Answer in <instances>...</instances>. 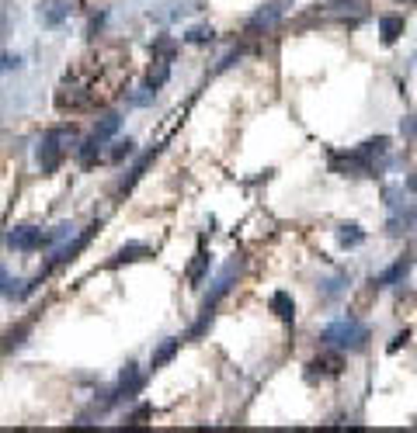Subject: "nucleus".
<instances>
[{"label":"nucleus","mask_w":417,"mask_h":433,"mask_svg":"<svg viewBox=\"0 0 417 433\" xmlns=\"http://www.w3.org/2000/svg\"><path fill=\"white\" fill-rule=\"evenodd\" d=\"M77 0H38V21L45 28H59L70 14H73Z\"/></svg>","instance_id":"5"},{"label":"nucleus","mask_w":417,"mask_h":433,"mask_svg":"<svg viewBox=\"0 0 417 433\" xmlns=\"http://www.w3.org/2000/svg\"><path fill=\"white\" fill-rule=\"evenodd\" d=\"M400 194H404L400 187H390V191H386V205H390V208H397V205H400Z\"/></svg>","instance_id":"31"},{"label":"nucleus","mask_w":417,"mask_h":433,"mask_svg":"<svg viewBox=\"0 0 417 433\" xmlns=\"http://www.w3.org/2000/svg\"><path fill=\"white\" fill-rule=\"evenodd\" d=\"M337 243H341L344 250L362 247V243H365V229H362V226H355V222H344V226H337Z\"/></svg>","instance_id":"16"},{"label":"nucleus","mask_w":417,"mask_h":433,"mask_svg":"<svg viewBox=\"0 0 417 433\" xmlns=\"http://www.w3.org/2000/svg\"><path fill=\"white\" fill-rule=\"evenodd\" d=\"M208 267H212V254H208L206 247H199V254H195L192 267H188V284H192V288L202 284V277L208 274Z\"/></svg>","instance_id":"14"},{"label":"nucleus","mask_w":417,"mask_h":433,"mask_svg":"<svg viewBox=\"0 0 417 433\" xmlns=\"http://www.w3.org/2000/svg\"><path fill=\"white\" fill-rule=\"evenodd\" d=\"M84 104H87L84 90H77V87H59V90H56V108H59V111H77V108H84Z\"/></svg>","instance_id":"12"},{"label":"nucleus","mask_w":417,"mask_h":433,"mask_svg":"<svg viewBox=\"0 0 417 433\" xmlns=\"http://www.w3.org/2000/svg\"><path fill=\"white\" fill-rule=\"evenodd\" d=\"M146 257H150V247H146V243H129V247H122V250L111 257V267L136 263V260H146Z\"/></svg>","instance_id":"19"},{"label":"nucleus","mask_w":417,"mask_h":433,"mask_svg":"<svg viewBox=\"0 0 417 433\" xmlns=\"http://www.w3.org/2000/svg\"><path fill=\"white\" fill-rule=\"evenodd\" d=\"M167 80H171V59H153V66H150V73H146V87L160 90Z\"/></svg>","instance_id":"20"},{"label":"nucleus","mask_w":417,"mask_h":433,"mask_svg":"<svg viewBox=\"0 0 417 433\" xmlns=\"http://www.w3.org/2000/svg\"><path fill=\"white\" fill-rule=\"evenodd\" d=\"M330 170L341 173V177H376L379 173L358 149H351V153H330Z\"/></svg>","instance_id":"4"},{"label":"nucleus","mask_w":417,"mask_h":433,"mask_svg":"<svg viewBox=\"0 0 417 433\" xmlns=\"http://www.w3.org/2000/svg\"><path fill=\"white\" fill-rule=\"evenodd\" d=\"M132 153H136V142H132V139H118V142L111 146L108 160H111V163H122V160H129Z\"/></svg>","instance_id":"26"},{"label":"nucleus","mask_w":417,"mask_h":433,"mask_svg":"<svg viewBox=\"0 0 417 433\" xmlns=\"http://www.w3.org/2000/svg\"><path fill=\"white\" fill-rule=\"evenodd\" d=\"M153 156H157V146H153V149H146V153L136 160V167L129 170V177H122V180H118V191H129V187H132V184H136L143 173H146V167L153 163Z\"/></svg>","instance_id":"18"},{"label":"nucleus","mask_w":417,"mask_h":433,"mask_svg":"<svg viewBox=\"0 0 417 433\" xmlns=\"http://www.w3.org/2000/svg\"><path fill=\"white\" fill-rule=\"evenodd\" d=\"M271 312H275L282 323H292V319H296V302L289 298V291H275V295H271Z\"/></svg>","instance_id":"17"},{"label":"nucleus","mask_w":417,"mask_h":433,"mask_svg":"<svg viewBox=\"0 0 417 433\" xmlns=\"http://www.w3.org/2000/svg\"><path fill=\"white\" fill-rule=\"evenodd\" d=\"M411 267H414V257H400L397 263H390L383 274H376V277H372V288H376V291H383V288H393V284H400V281L411 274Z\"/></svg>","instance_id":"8"},{"label":"nucleus","mask_w":417,"mask_h":433,"mask_svg":"<svg viewBox=\"0 0 417 433\" xmlns=\"http://www.w3.org/2000/svg\"><path fill=\"white\" fill-rule=\"evenodd\" d=\"M7 288H10V277H7V270L0 267V295H7Z\"/></svg>","instance_id":"32"},{"label":"nucleus","mask_w":417,"mask_h":433,"mask_svg":"<svg viewBox=\"0 0 417 433\" xmlns=\"http://www.w3.org/2000/svg\"><path fill=\"white\" fill-rule=\"evenodd\" d=\"M174 49H178V45H174V38H171V35H160V38L153 42V59H171V56H174Z\"/></svg>","instance_id":"27"},{"label":"nucleus","mask_w":417,"mask_h":433,"mask_svg":"<svg viewBox=\"0 0 417 433\" xmlns=\"http://www.w3.org/2000/svg\"><path fill=\"white\" fill-rule=\"evenodd\" d=\"M236 274H240V260H229L222 270H219V277L212 281V291L206 295V302H202V316H199V323H195V330H192V337H199L202 330L208 326V319H212V312H215V305L222 302V295L233 288V281H236Z\"/></svg>","instance_id":"2"},{"label":"nucleus","mask_w":417,"mask_h":433,"mask_svg":"<svg viewBox=\"0 0 417 433\" xmlns=\"http://www.w3.org/2000/svg\"><path fill=\"white\" fill-rule=\"evenodd\" d=\"M407 191H411V194H417V170L407 177Z\"/></svg>","instance_id":"34"},{"label":"nucleus","mask_w":417,"mask_h":433,"mask_svg":"<svg viewBox=\"0 0 417 433\" xmlns=\"http://www.w3.org/2000/svg\"><path fill=\"white\" fill-rule=\"evenodd\" d=\"M320 340L327 346H337V350L355 353V350H365V344H369V326L358 323L355 316H344V319H334L330 326H323Z\"/></svg>","instance_id":"1"},{"label":"nucleus","mask_w":417,"mask_h":433,"mask_svg":"<svg viewBox=\"0 0 417 433\" xmlns=\"http://www.w3.org/2000/svg\"><path fill=\"white\" fill-rule=\"evenodd\" d=\"M98 229H101V222H94L91 229H84V233H80V236H77L73 243H66V247H59V250H56V257H52V263H49V267H63V263H70V260H77V254H80V250H84V247L91 243V236H94Z\"/></svg>","instance_id":"9"},{"label":"nucleus","mask_w":417,"mask_h":433,"mask_svg":"<svg viewBox=\"0 0 417 433\" xmlns=\"http://www.w3.org/2000/svg\"><path fill=\"white\" fill-rule=\"evenodd\" d=\"M414 222H417V208H414V205H411V208H400V205H397V208H393V215H390V222H386V233H390V236H400V233H407Z\"/></svg>","instance_id":"10"},{"label":"nucleus","mask_w":417,"mask_h":433,"mask_svg":"<svg viewBox=\"0 0 417 433\" xmlns=\"http://www.w3.org/2000/svg\"><path fill=\"white\" fill-rule=\"evenodd\" d=\"M101 139H94V135H91V139H84V142H80V146H77V160H80V163H84V167H94V163H98V156H101Z\"/></svg>","instance_id":"21"},{"label":"nucleus","mask_w":417,"mask_h":433,"mask_svg":"<svg viewBox=\"0 0 417 433\" xmlns=\"http://www.w3.org/2000/svg\"><path fill=\"white\" fill-rule=\"evenodd\" d=\"M400 132H404V139L417 142V115H411V118H404V122H400Z\"/></svg>","instance_id":"29"},{"label":"nucleus","mask_w":417,"mask_h":433,"mask_svg":"<svg viewBox=\"0 0 417 433\" xmlns=\"http://www.w3.org/2000/svg\"><path fill=\"white\" fill-rule=\"evenodd\" d=\"M400 344H407V330H404V333H397V337H393V344H390V350H400Z\"/></svg>","instance_id":"33"},{"label":"nucleus","mask_w":417,"mask_h":433,"mask_svg":"<svg viewBox=\"0 0 417 433\" xmlns=\"http://www.w3.org/2000/svg\"><path fill=\"white\" fill-rule=\"evenodd\" d=\"M118 125H122V118H118V115H115V111H111V115H104L101 122H98V125H94V132H91V135H94V139H111V135H115V132H118Z\"/></svg>","instance_id":"22"},{"label":"nucleus","mask_w":417,"mask_h":433,"mask_svg":"<svg viewBox=\"0 0 417 433\" xmlns=\"http://www.w3.org/2000/svg\"><path fill=\"white\" fill-rule=\"evenodd\" d=\"M404 28H407L404 14H383V17H379V35H383L386 45H393V42L404 35Z\"/></svg>","instance_id":"11"},{"label":"nucleus","mask_w":417,"mask_h":433,"mask_svg":"<svg viewBox=\"0 0 417 433\" xmlns=\"http://www.w3.org/2000/svg\"><path fill=\"white\" fill-rule=\"evenodd\" d=\"M66 142H73V129H52L42 135L38 142V167L42 173H56L63 156H66Z\"/></svg>","instance_id":"3"},{"label":"nucleus","mask_w":417,"mask_h":433,"mask_svg":"<svg viewBox=\"0 0 417 433\" xmlns=\"http://www.w3.org/2000/svg\"><path fill=\"white\" fill-rule=\"evenodd\" d=\"M178 346H181V340H164V344L157 346V353H153V360H150V367L157 371V367H164L174 353H178Z\"/></svg>","instance_id":"24"},{"label":"nucleus","mask_w":417,"mask_h":433,"mask_svg":"<svg viewBox=\"0 0 417 433\" xmlns=\"http://www.w3.org/2000/svg\"><path fill=\"white\" fill-rule=\"evenodd\" d=\"M139 388H143V374H139V367H136V364H125V371L118 374V385H115V392H111V406L132 399Z\"/></svg>","instance_id":"7"},{"label":"nucleus","mask_w":417,"mask_h":433,"mask_svg":"<svg viewBox=\"0 0 417 433\" xmlns=\"http://www.w3.org/2000/svg\"><path fill=\"white\" fill-rule=\"evenodd\" d=\"M362 7H365V0H330V3H327V10L337 14V17H348V14H355V10H362Z\"/></svg>","instance_id":"25"},{"label":"nucleus","mask_w":417,"mask_h":433,"mask_svg":"<svg viewBox=\"0 0 417 433\" xmlns=\"http://www.w3.org/2000/svg\"><path fill=\"white\" fill-rule=\"evenodd\" d=\"M341 367H344V360H341V353H323V357H316L310 360V378H323V374H341Z\"/></svg>","instance_id":"13"},{"label":"nucleus","mask_w":417,"mask_h":433,"mask_svg":"<svg viewBox=\"0 0 417 433\" xmlns=\"http://www.w3.org/2000/svg\"><path fill=\"white\" fill-rule=\"evenodd\" d=\"M282 10H285L282 3H268V7H261V10H257V14L250 17V31H261V28H271V24H275V21L282 17Z\"/></svg>","instance_id":"15"},{"label":"nucleus","mask_w":417,"mask_h":433,"mask_svg":"<svg viewBox=\"0 0 417 433\" xmlns=\"http://www.w3.org/2000/svg\"><path fill=\"white\" fill-rule=\"evenodd\" d=\"M42 243H45V236H42V229H35V226H17V229L7 233V247H10V250H21V254L42 250Z\"/></svg>","instance_id":"6"},{"label":"nucleus","mask_w":417,"mask_h":433,"mask_svg":"<svg viewBox=\"0 0 417 433\" xmlns=\"http://www.w3.org/2000/svg\"><path fill=\"white\" fill-rule=\"evenodd\" d=\"M24 333H28V326H17V330H10V337H7L3 350H10V346H21V344H24Z\"/></svg>","instance_id":"30"},{"label":"nucleus","mask_w":417,"mask_h":433,"mask_svg":"<svg viewBox=\"0 0 417 433\" xmlns=\"http://www.w3.org/2000/svg\"><path fill=\"white\" fill-rule=\"evenodd\" d=\"M212 38H215V31L206 28V24H202V28H192V31L185 35V42H192V45H206V42H212Z\"/></svg>","instance_id":"28"},{"label":"nucleus","mask_w":417,"mask_h":433,"mask_svg":"<svg viewBox=\"0 0 417 433\" xmlns=\"http://www.w3.org/2000/svg\"><path fill=\"white\" fill-rule=\"evenodd\" d=\"M348 284H351V277H348V274H337V277H330V281H323V284H320V295L330 302V298H337Z\"/></svg>","instance_id":"23"},{"label":"nucleus","mask_w":417,"mask_h":433,"mask_svg":"<svg viewBox=\"0 0 417 433\" xmlns=\"http://www.w3.org/2000/svg\"><path fill=\"white\" fill-rule=\"evenodd\" d=\"M414 3H417V0H414Z\"/></svg>","instance_id":"35"}]
</instances>
